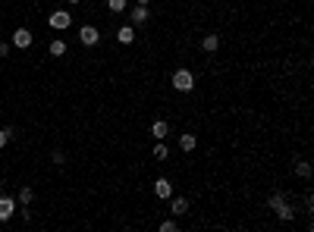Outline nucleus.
Returning a JSON list of instances; mask_svg holds the SVG:
<instances>
[{
  "label": "nucleus",
  "mask_w": 314,
  "mask_h": 232,
  "mask_svg": "<svg viewBox=\"0 0 314 232\" xmlns=\"http://www.w3.org/2000/svg\"><path fill=\"white\" fill-rule=\"evenodd\" d=\"M267 207H270V210H273L276 216H280L283 223H289V220H295V207L289 204V198H286L283 192H273L270 198H267Z\"/></svg>",
  "instance_id": "obj_1"
},
{
  "label": "nucleus",
  "mask_w": 314,
  "mask_h": 232,
  "mask_svg": "<svg viewBox=\"0 0 314 232\" xmlns=\"http://www.w3.org/2000/svg\"><path fill=\"white\" fill-rule=\"evenodd\" d=\"M170 85L179 91V94H189V91H195V72L192 69H176V72L170 76Z\"/></svg>",
  "instance_id": "obj_2"
},
{
  "label": "nucleus",
  "mask_w": 314,
  "mask_h": 232,
  "mask_svg": "<svg viewBox=\"0 0 314 232\" xmlns=\"http://www.w3.org/2000/svg\"><path fill=\"white\" fill-rule=\"evenodd\" d=\"M48 26L54 32H66L69 26H73V13H69V10H54L51 19H48Z\"/></svg>",
  "instance_id": "obj_3"
},
{
  "label": "nucleus",
  "mask_w": 314,
  "mask_h": 232,
  "mask_svg": "<svg viewBox=\"0 0 314 232\" xmlns=\"http://www.w3.org/2000/svg\"><path fill=\"white\" fill-rule=\"evenodd\" d=\"M79 41H82L85 48H98V44H101V32H98V26H82V28H79Z\"/></svg>",
  "instance_id": "obj_4"
},
{
  "label": "nucleus",
  "mask_w": 314,
  "mask_h": 232,
  "mask_svg": "<svg viewBox=\"0 0 314 232\" xmlns=\"http://www.w3.org/2000/svg\"><path fill=\"white\" fill-rule=\"evenodd\" d=\"M32 32L29 28H16L13 32V38H10V44H13V48H19V50H26V48H32Z\"/></svg>",
  "instance_id": "obj_5"
},
{
  "label": "nucleus",
  "mask_w": 314,
  "mask_h": 232,
  "mask_svg": "<svg viewBox=\"0 0 314 232\" xmlns=\"http://www.w3.org/2000/svg\"><path fill=\"white\" fill-rule=\"evenodd\" d=\"M13 214H16V198H10V194H0V223L13 220Z\"/></svg>",
  "instance_id": "obj_6"
},
{
  "label": "nucleus",
  "mask_w": 314,
  "mask_h": 232,
  "mask_svg": "<svg viewBox=\"0 0 314 232\" xmlns=\"http://www.w3.org/2000/svg\"><path fill=\"white\" fill-rule=\"evenodd\" d=\"M148 19H151V10L148 6H132L129 10V26H145Z\"/></svg>",
  "instance_id": "obj_7"
},
{
  "label": "nucleus",
  "mask_w": 314,
  "mask_h": 232,
  "mask_svg": "<svg viewBox=\"0 0 314 232\" xmlns=\"http://www.w3.org/2000/svg\"><path fill=\"white\" fill-rule=\"evenodd\" d=\"M154 194H157V198H164V201H170V198H173V182H170L167 176H160V179L154 182Z\"/></svg>",
  "instance_id": "obj_8"
},
{
  "label": "nucleus",
  "mask_w": 314,
  "mask_h": 232,
  "mask_svg": "<svg viewBox=\"0 0 314 232\" xmlns=\"http://www.w3.org/2000/svg\"><path fill=\"white\" fill-rule=\"evenodd\" d=\"M167 135H170V122L167 120H154L151 122V138H154V142H164Z\"/></svg>",
  "instance_id": "obj_9"
},
{
  "label": "nucleus",
  "mask_w": 314,
  "mask_h": 232,
  "mask_svg": "<svg viewBox=\"0 0 314 232\" xmlns=\"http://www.w3.org/2000/svg\"><path fill=\"white\" fill-rule=\"evenodd\" d=\"M201 50L204 54H217L220 50V34H214V32L204 34V38H201Z\"/></svg>",
  "instance_id": "obj_10"
},
{
  "label": "nucleus",
  "mask_w": 314,
  "mask_h": 232,
  "mask_svg": "<svg viewBox=\"0 0 314 232\" xmlns=\"http://www.w3.org/2000/svg\"><path fill=\"white\" fill-rule=\"evenodd\" d=\"M170 214L173 216H185L189 214V198H173L170 201Z\"/></svg>",
  "instance_id": "obj_11"
},
{
  "label": "nucleus",
  "mask_w": 314,
  "mask_h": 232,
  "mask_svg": "<svg viewBox=\"0 0 314 232\" xmlns=\"http://www.w3.org/2000/svg\"><path fill=\"white\" fill-rule=\"evenodd\" d=\"M116 41L120 44H132L135 41V26H123L120 32H116Z\"/></svg>",
  "instance_id": "obj_12"
},
{
  "label": "nucleus",
  "mask_w": 314,
  "mask_h": 232,
  "mask_svg": "<svg viewBox=\"0 0 314 232\" xmlns=\"http://www.w3.org/2000/svg\"><path fill=\"white\" fill-rule=\"evenodd\" d=\"M195 144H198V138H195L192 132H185V135H179V148L185 150V154H192V150H195Z\"/></svg>",
  "instance_id": "obj_13"
},
{
  "label": "nucleus",
  "mask_w": 314,
  "mask_h": 232,
  "mask_svg": "<svg viewBox=\"0 0 314 232\" xmlns=\"http://www.w3.org/2000/svg\"><path fill=\"white\" fill-rule=\"evenodd\" d=\"M295 176H298L301 182L311 179V164H308V160H295Z\"/></svg>",
  "instance_id": "obj_14"
},
{
  "label": "nucleus",
  "mask_w": 314,
  "mask_h": 232,
  "mask_svg": "<svg viewBox=\"0 0 314 232\" xmlns=\"http://www.w3.org/2000/svg\"><path fill=\"white\" fill-rule=\"evenodd\" d=\"M32 201H35V192L29 188V185H22V188H19V204H22V207H29Z\"/></svg>",
  "instance_id": "obj_15"
},
{
  "label": "nucleus",
  "mask_w": 314,
  "mask_h": 232,
  "mask_svg": "<svg viewBox=\"0 0 314 232\" xmlns=\"http://www.w3.org/2000/svg\"><path fill=\"white\" fill-rule=\"evenodd\" d=\"M107 10L110 13H126V10H129V0H107Z\"/></svg>",
  "instance_id": "obj_16"
},
{
  "label": "nucleus",
  "mask_w": 314,
  "mask_h": 232,
  "mask_svg": "<svg viewBox=\"0 0 314 232\" xmlns=\"http://www.w3.org/2000/svg\"><path fill=\"white\" fill-rule=\"evenodd\" d=\"M48 50H51V56H63V54H66V41H60V38H54Z\"/></svg>",
  "instance_id": "obj_17"
},
{
  "label": "nucleus",
  "mask_w": 314,
  "mask_h": 232,
  "mask_svg": "<svg viewBox=\"0 0 314 232\" xmlns=\"http://www.w3.org/2000/svg\"><path fill=\"white\" fill-rule=\"evenodd\" d=\"M154 157H157V160H170V148H167L164 142H157V144H154Z\"/></svg>",
  "instance_id": "obj_18"
},
{
  "label": "nucleus",
  "mask_w": 314,
  "mask_h": 232,
  "mask_svg": "<svg viewBox=\"0 0 314 232\" xmlns=\"http://www.w3.org/2000/svg\"><path fill=\"white\" fill-rule=\"evenodd\" d=\"M51 160H54V164H57V166H63V164H66V154H63V150H60V148H57V150H54V154H51Z\"/></svg>",
  "instance_id": "obj_19"
},
{
  "label": "nucleus",
  "mask_w": 314,
  "mask_h": 232,
  "mask_svg": "<svg viewBox=\"0 0 314 232\" xmlns=\"http://www.w3.org/2000/svg\"><path fill=\"white\" fill-rule=\"evenodd\" d=\"M179 226H176V220H164V223H160V232H176Z\"/></svg>",
  "instance_id": "obj_20"
},
{
  "label": "nucleus",
  "mask_w": 314,
  "mask_h": 232,
  "mask_svg": "<svg viewBox=\"0 0 314 232\" xmlns=\"http://www.w3.org/2000/svg\"><path fill=\"white\" fill-rule=\"evenodd\" d=\"M7 56H10V44L0 41V60H7Z\"/></svg>",
  "instance_id": "obj_21"
},
{
  "label": "nucleus",
  "mask_w": 314,
  "mask_h": 232,
  "mask_svg": "<svg viewBox=\"0 0 314 232\" xmlns=\"http://www.w3.org/2000/svg\"><path fill=\"white\" fill-rule=\"evenodd\" d=\"M10 144V135H7V129H0V148H7Z\"/></svg>",
  "instance_id": "obj_22"
},
{
  "label": "nucleus",
  "mask_w": 314,
  "mask_h": 232,
  "mask_svg": "<svg viewBox=\"0 0 314 232\" xmlns=\"http://www.w3.org/2000/svg\"><path fill=\"white\" fill-rule=\"evenodd\" d=\"M135 4H138V6H148V4H151V0H135Z\"/></svg>",
  "instance_id": "obj_23"
},
{
  "label": "nucleus",
  "mask_w": 314,
  "mask_h": 232,
  "mask_svg": "<svg viewBox=\"0 0 314 232\" xmlns=\"http://www.w3.org/2000/svg\"><path fill=\"white\" fill-rule=\"evenodd\" d=\"M66 4H69V6H76V4H82V0H66Z\"/></svg>",
  "instance_id": "obj_24"
},
{
  "label": "nucleus",
  "mask_w": 314,
  "mask_h": 232,
  "mask_svg": "<svg viewBox=\"0 0 314 232\" xmlns=\"http://www.w3.org/2000/svg\"><path fill=\"white\" fill-rule=\"evenodd\" d=\"M13 4H19V0H13Z\"/></svg>",
  "instance_id": "obj_25"
}]
</instances>
